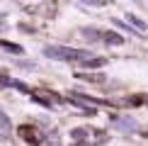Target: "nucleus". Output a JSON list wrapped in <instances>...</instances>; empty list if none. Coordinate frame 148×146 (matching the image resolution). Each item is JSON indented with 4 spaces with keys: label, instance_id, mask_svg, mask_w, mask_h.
<instances>
[{
    "label": "nucleus",
    "instance_id": "f257e3e1",
    "mask_svg": "<svg viewBox=\"0 0 148 146\" xmlns=\"http://www.w3.org/2000/svg\"><path fill=\"white\" fill-rule=\"evenodd\" d=\"M44 56L53 59V61H78V63H83V61L92 59V54L85 51V49H75V46H58V44H51V46H44Z\"/></svg>",
    "mask_w": 148,
    "mask_h": 146
},
{
    "label": "nucleus",
    "instance_id": "f03ea898",
    "mask_svg": "<svg viewBox=\"0 0 148 146\" xmlns=\"http://www.w3.org/2000/svg\"><path fill=\"white\" fill-rule=\"evenodd\" d=\"M17 134L24 139L27 144H41L44 139H41V134H39V129H34V127H29V124H22V127H17Z\"/></svg>",
    "mask_w": 148,
    "mask_h": 146
},
{
    "label": "nucleus",
    "instance_id": "7ed1b4c3",
    "mask_svg": "<svg viewBox=\"0 0 148 146\" xmlns=\"http://www.w3.org/2000/svg\"><path fill=\"white\" fill-rule=\"evenodd\" d=\"M75 78H80V81H88V83H102V81H104L102 73H75Z\"/></svg>",
    "mask_w": 148,
    "mask_h": 146
},
{
    "label": "nucleus",
    "instance_id": "20e7f679",
    "mask_svg": "<svg viewBox=\"0 0 148 146\" xmlns=\"http://www.w3.org/2000/svg\"><path fill=\"white\" fill-rule=\"evenodd\" d=\"M107 63V59H100V56H92V59H88V61H83V68H102V66Z\"/></svg>",
    "mask_w": 148,
    "mask_h": 146
},
{
    "label": "nucleus",
    "instance_id": "39448f33",
    "mask_svg": "<svg viewBox=\"0 0 148 146\" xmlns=\"http://www.w3.org/2000/svg\"><path fill=\"white\" fill-rule=\"evenodd\" d=\"M102 39L107 41V44H116V46H119V44H124V36H121V34H116V32H102Z\"/></svg>",
    "mask_w": 148,
    "mask_h": 146
},
{
    "label": "nucleus",
    "instance_id": "423d86ee",
    "mask_svg": "<svg viewBox=\"0 0 148 146\" xmlns=\"http://www.w3.org/2000/svg\"><path fill=\"white\" fill-rule=\"evenodd\" d=\"M126 20H129V24H131L136 32H146V22L141 20V17H136V15H126Z\"/></svg>",
    "mask_w": 148,
    "mask_h": 146
},
{
    "label": "nucleus",
    "instance_id": "0eeeda50",
    "mask_svg": "<svg viewBox=\"0 0 148 146\" xmlns=\"http://www.w3.org/2000/svg\"><path fill=\"white\" fill-rule=\"evenodd\" d=\"M10 127H12V124H10V119H8V114H5L3 110H0V136H5V134L10 132Z\"/></svg>",
    "mask_w": 148,
    "mask_h": 146
},
{
    "label": "nucleus",
    "instance_id": "6e6552de",
    "mask_svg": "<svg viewBox=\"0 0 148 146\" xmlns=\"http://www.w3.org/2000/svg\"><path fill=\"white\" fill-rule=\"evenodd\" d=\"M114 124L119 127V129H124V132H134V129H136L134 122H126V119H119V117H114Z\"/></svg>",
    "mask_w": 148,
    "mask_h": 146
},
{
    "label": "nucleus",
    "instance_id": "1a4fd4ad",
    "mask_svg": "<svg viewBox=\"0 0 148 146\" xmlns=\"http://www.w3.org/2000/svg\"><path fill=\"white\" fill-rule=\"evenodd\" d=\"M8 51H15V54H22V46H17V44H10V41H0Z\"/></svg>",
    "mask_w": 148,
    "mask_h": 146
},
{
    "label": "nucleus",
    "instance_id": "9d476101",
    "mask_svg": "<svg viewBox=\"0 0 148 146\" xmlns=\"http://www.w3.org/2000/svg\"><path fill=\"white\" fill-rule=\"evenodd\" d=\"M83 5H92V8H104V3L107 0H80Z\"/></svg>",
    "mask_w": 148,
    "mask_h": 146
},
{
    "label": "nucleus",
    "instance_id": "9b49d317",
    "mask_svg": "<svg viewBox=\"0 0 148 146\" xmlns=\"http://www.w3.org/2000/svg\"><path fill=\"white\" fill-rule=\"evenodd\" d=\"M134 3H141V0H134Z\"/></svg>",
    "mask_w": 148,
    "mask_h": 146
},
{
    "label": "nucleus",
    "instance_id": "f8f14e48",
    "mask_svg": "<svg viewBox=\"0 0 148 146\" xmlns=\"http://www.w3.org/2000/svg\"><path fill=\"white\" fill-rule=\"evenodd\" d=\"M0 139H3V136H0Z\"/></svg>",
    "mask_w": 148,
    "mask_h": 146
}]
</instances>
